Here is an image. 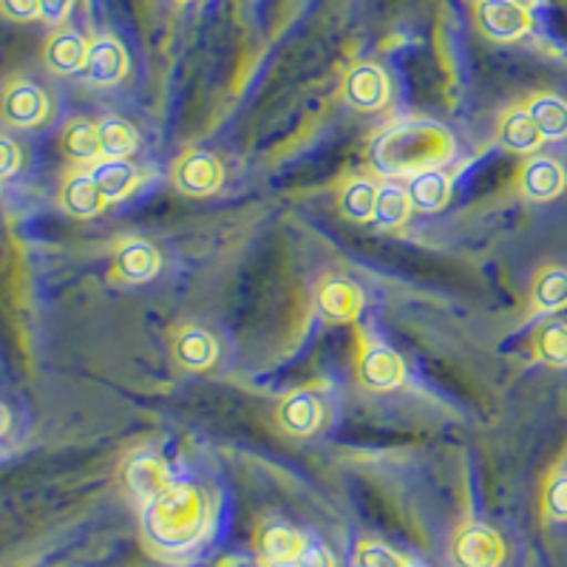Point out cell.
Segmentation results:
<instances>
[{
	"label": "cell",
	"mask_w": 567,
	"mask_h": 567,
	"mask_svg": "<svg viewBox=\"0 0 567 567\" xmlns=\"http://www.w3.org/2000/svg\"><path fill=\"white\" fill-rule=\"evenodd\" d=\"M210 528V505L196 485H171L159 499L148 505L145 534L151 545L165 554L190 550L205 539Z\"/></svg>",
	"instance_id": "cell-1"
},
{
	"label": "cell",
	"mask_w": 567,
	"mask_h": 567,
	"mask_svg": "<svg viewBox=\"0 0 567 567\" xmlns=\"http://www.w3.org/2000/svg\"><path fill=\"white\" fill-rule=\"evenodd\" d=\"M454 154V140L434 123L392 125L374 142V162L386 174H423Z\"/></svg>",
	"instance_id": "cell-2"
},
{
	"label": "cell",
	"mask_w": 567,
	"mask_h": 567,
	"mask_svg": "<svg viewBox=\"0 0 567 567\" xmlns=\"http://www.w3.org/2000/svg\"><path fill=\"white\" fill-rule=\"evenodd\" d=\"M505 559V545L488 525H465L452 542L454 567H499Z\"/></svg>",
	"instance_id": "cell-3"
},
{
	"label": "cell",
	"mask_w": 567,
	"mask_h": 567,
	"mask_svg": "<svg viewBox=\"0 0 567 567\" xmlns=\"http://www.w3.org/2000/svg\"><path fill=\"white\" fill-rule=\"evenodd\" d=\"M477 23L488 38L494 40H519L530 32L534 20L528 9L519 0H480L477 3Z\"/></svg>",
	"instance_id": "cell-4"
},
{
	"label": "cell",
	"mask_w": 567,
	"mask_h": 567,
	"mask_svg": "<svg viewBox=\"0 0 567 567\" xmlns=\"http://www.w3.org/2000/svg\"><path fill=\"white\" fill-rule=\"evenodd\" d=\"M358 374H361L363 386L374 389V392H389V389H398L406 378V363L394 352L392 347H367L361 354V363H358Z\"/></svg>",
	"instance_id": "cell-5"
},
{
	"label": "cell",
	"mask_w": 567,
	"mask_h": 567,
	"mask_svg": "<svg viewBox=\"0 0 567 567\" xmlns=\"http://www.w3.org/2000/svg\"><path fill=\"white\" fill-rule=\"evenodd\" d=\"M363 307L361 287L349 278H327L318 287V312L329 323H349Z\"/></svg>",
	"instance_id": "cell-6"
},
{
	"label": "cell",
	"mask_w": 567,
	"mask_h": 567,
	"mask_svg": "<svg viewBox=\"0 0 567 567\" xmlns=\"http://www.w3.org/2000/svg\"><path fill=\"white\" fill-rule=\"evenodd\" d=\"M3 120L14 128H34L49 114V100L34 83H12L3 94Z\"/></svg>",
	"instance_id": "cell-7"
},
{
	"label": "cell",
	"mask_w": 567,
	"mask_h": 567,
	"mask_svg": "<svg viewBox=\"0 0 567 567\" xmlns=\"http://www.w3.org/2000/svg\"><path fill=\"white\" fill-rule=\"evenodd\" d=\"M221 165L216 156L202 154V151H194V154L182 156L179 165L174 171V182L179 190L190 196H207L213 190H219L221 185Z\"/></svg>",
	"instance_id": "cell-8"
},
{
	"label": "cell",
	"mask_w": 567,
	"mask_h": 567,
	"mask_svg": "<svg viewBox=\"0 0 567 567\" xmlns=\"http://www.w3.org/2000/svg\"><path fill=\"white\" fill-rule=\"evenodd\" d=\"M343 94H347V103L354 105V109L378 111L389 100V80L378 65H354L347 74Z\"/></svg>",
	"instance_id": "cell-9"
},
{
	"label": "cell",
	"mask_w": 567,
	"mask_h": 567,
	"mask_svg": "<svg viewBox=\"0 0 567 567\" xmlns=\"http://www.w3.org/2000/svg\"><path fill=\"white\" fill-rule=\"evenodd\" d=\"M565 168L550 156H534L523 165L519 187L530 202H550L565 190Z\"/></svg>",
	"instance_id": "cell-10"
},
{
	"label": "cell",
	"mask_w": 567,
	"mask_h": 567,
	"mask_svg": "<svg viewBox=\"0 0 567 567\" xmlns=\"http://www.w3.org/2000/svg\"><path fill=\"white\" fill-rule=\"evenodd\" d=\"M125 483H128L131 494L145 508L171 488L168 468H165V463L159 457H151V454H142V457L131 460L128 468H125Z\"/></svg>",
	"instance_id": "cell-11"
},
{
	"label": "cell",
	"mask_w": 567,
	"mask_h": 567,
	"mask_svg": "<svg viewBox=\"0 0 567 567\" xmlns=\"http://www.w3.org/2000/svg\"><path fill=\"white\" fill-rule=\"evenodd\" d=\"M85 78L97 85L120 83L128 71L125 49L114 38H97L89 43V58H85Z\"/></svg>",
	"instance_id": "cell-12"
},
{
	"label": "cell",
	"mask_w": 567,
	"mask_h": 567,
	"mask_svg": "<svg viewBox=\"0 0 567 567\" xmlns=\"http://www.w3.org/2000/svg\"><path fill=\"white\" fill-rule=\"evenodd\" d=\"M91 179L100 187V194L105 196V202H116L128 196L136 187V171L128 159H111L103 156L91 165Z\"/></svg>",
	"instance_id": "cell-13"
},
{
	"label": "cell",
	"mask_w": 567,
	"mask_h": 567,
	"mask_svg": "<svg viewBox=\"0 0 567 567\" xmlns=\"http://www.w3.org/2000/svg\"><path fill=\"white\" fill-rule=\"evenodd\" d=\"M258 554L265 561H292L303 554L307 542L296 528L284 523H270L258 530Z\"/></svg>",
	"instance_id": "cell-14"
},
{
	"label": "cell",
	"mask_w": 567,
	"mask_h": 567,
	"mask_svg": "<svg viewBox=\"0 0 567 567\" xmlns=\"http://www.w3.org/2000/svg\"><path fill=\"white\" fill-rule=\"evenodd\" d=\"M406 194L412 207H417V210L423 213H434L449 202V196H452V176L440 168L414 174L412 182H409Z\"/></svg>",
	"instance_id": "cell-15"
},
{
	"label": "cell",
	"mask_w": 567,
	"mask_h": 567,
	"mask_svg": "<svg viewBox=\"0 0 567 567\" xmlns=\"http://www.w3.org/2000/svg\"><path fill=\"white\" fill-rule=\"evenodd\" d=\"M89 43L78 32H58L45 43V65L58 74H74L85 69Z\"/></svg>",
	"instance_id": "cell-16"
},
{
	"label": "cell",
	"mask_w": 567,
	"mask_h": 567,
	"mask_svg": "<svg viewBox=\"0 0 567 567\" xmlns=\"http://www.w3.org/2000/svg\"><path fill=\"white\" fill-rule=\"evenodd\" d=\"M60 202H63V207L71 213V216H80V219H85V216H97V213L103 210L105 196L100 194V187L94 185L91 174L78 171V174H71L69 179L63 182V194H60Z\"/></svg>",
	"instance_id": "cell-17"
},
{
	"label": "cell",
	"mask_w": 567,
	"mask_h": 567,
	"mask_svg": "<svg viewBox=\"0 0 567 567\" xmlns=\"http://www.w3.org/2000/svg\"><path fill=\"white\" fill-rule=\"evenodd\" d=\"M278 420L290 434H312L321 423V403L310 392H292L284 398Z\"/></svg>",
	"instance_id": "cell-18"
},
{
	"label": "cell",
	"mask_w": 567,
	"mask_h": 567,
	"mask_svg": "<svg viewBox=\"0 0 567 567\" xmlns=\"http://www.w3.org/2000/svg\"><path fill=\"white\" fill-rule=\"evenodd\" d=\"M525 111L539 128L542 140H565L567 136V100L554 97V94H536Z\"/></svg>",
	"instance_id": "cell-19"
},
{
	"label": "cell",
	"mask_w": 567,
	"mask_h": 567,
	"mask_svg": "<svg viewBox=\"0 0 567 567\" xmlns=\"http://www.w3.org/2000/svg\"><path fill=\"white\" fill-rule=\"evenodd\" d=\"M116 272L125 281H151L159 272V252L148 241H128L116 252Z\"/></svg>",
	"instance_id": "cell-20"
},
{
	"label": "cell",
	"mask_w": 567,
	"mask_h": 567,
	"mask_svg": "<svg viewBox=\"0 0 567 567\" xmlns=\"http://www.w3.org/2000/svg\"><path fill=\"white\" fill-rule=\"evenodd\" d=\"M174 352L179 358L182 367L187 369H207L216 361V341L210 338V332L199 327H187L176 336Z\"/></svg>",
	"instance_id": "cell-21"
},
{
	"label": "cell",
	"mask_w": 567,
	"mask_h": 567,
	"mask_svg": "<svg viewBox=\"0 0 567 567\" xmlns=\"http://www.w3.org/2000/svg\"><path fill=\"white\" fill-rule=\"evenodd\" d=\"M499 142L514 154H534L542 145V134L528 116V111H511L499 123Z\"/></svg>",
	"instance_id": "cell-22"
},
{
	"label": "cell",
	"mask_w": 567,
	"mask_h": 567,
	"mask_svg": "<svg viewBox=\"0 0 567 567\" xmlns=\"http://www.w3.org/2000/svg\"><path fill=\"white\" fill-rule=\"evenodd\" d=\"M60 145H63L65 156L74 162H97V156L103 154L100 151L97 125L89 123V120H74V123L65 125Z\"/></svg>",
	"instance_id": "cell-23"
},
{
	"label": "cell",
	"mask_w": 567,
	"mask_h": 567,
	"mask_svg": "<svg viewBox=\"0 0 567 567\" xmlns=\"http://www.w3.org/2000/svg\"><path fill=\"white\" fill-rule=\"evenodd\" d=\"M534 307L542 312H559L567 307V270L548 267L534 281Z\"/></svg>",
	"instance_id": "cell-24"
},
{
	"label": "cell",
	"mask_w": 567,
	"mask_h": 567,
	"mask_svg": "<svg viewBox=\"0 0 567 567\" xmlns=\"http://www.w3.org/2000/svg\"><path fill=\"white\" fill-rule=\"evenodd\" d=\"M100 151L111 159H125L136 148V131L134 125L120 120V116H105L97 123Z\"/></svg>",
	"instance_id": "cell-25"
},
{
	"label": "cell",
	"mask_w": 567,
	"mask_h": 567,
	"mask_svg": "<svg viewBox=\"0 0 567 567\" xmlns=\"http://www.w3.org/2000/svg\"><path fill=\"white\" fill-rule=\"evenodd\" d=\"M409 194L400 185H383L378 187V196H374V210L372 219L381 227H400L409 216Z\"/></svg>",
	"instance_id": "cell-26"
},
{
	"label": "cell",
	"mask_w": 567,
	"mask_h": 567,
	"mask_svg": "<svg viewBox=\"0 0 567 567\" xmlns=\"http://www.w3.org/2000/svg\"><path fill=\"white\" fill-rule=\"evenodd\" d=\"M536 354L548 367L565 369L567 367V323L561 321H548L542 323V329L536 332Z\"/></svg>",
	"instance_id": "cell-27"
},
{
	"label": "cell",
	"mask_w": 567,
	"mask_h": 567,
	"mask_svg": "<svg viewBox=\"0 0 567 567\" xmlns=\"http://www.w3.org/2000/svg\"><path fill=\"white\" fill-rule=\"evenodd\" d=\"M374 196H378V187L367 179H352L341 190V213L352 221H367L372 219L374 210Z\"/></svg>",
	"instance_id": "cell-28"
},
{
	"label": "cell",
	"mask_w": 567,
	"mask_h": 567,
	"mask_svg": "<svg viewBox=\"0 0 567 567\" xmlns=\"http://www.w3.org/2000/svg\"><path fill=\"white\" fill-rule=\"evenodd\" d=\"M354 565L358 567H406V559L394 554L392 548L381 545V542H363L358 554H354Z\"/></svg>",
	"instance_id": "cell-29"
},
{
	"label": "cell",
	"mask_w": 567,
	"mask_h": 567,
	"mask_svg": "<svg viewBox=\"0 0 567 567\" xmlns=\"http://www.w3.org/2000/svg\"><path fill=\"white\" fill-rule=\"evenodd\" d=\"M545 511L554 519H567V474H559L545 488Z\"/></svg>",
	"instance_id": "cell-30"
},
{
	"label": "cell",
	"mask_w": 567,
	"mask_h": 567,
	"mask_svg": "<svg viewBox=\"0 0 567 567\" xmlns=\"http://www.w3.org/2000/svg\"><path fill=\"white\" fill-rule=\"evenodd\" d=\"M20 162H23V156H20L18 142L0 134V179L18 174Z\"/></svg>",
	"instance_id": "cell-31"
},
{
	"label": "cell",
	"mask_w": 567,
	"mask_h": 567,
	"mask_svg": "<svg viewBox=\"0 0 567 567\" xmlns=\"http://www.w3.org/2000/svg\"><path fill=\"white\" fill-rule=\"evenodd\" d=\"M0 12L12 20L40 18V0H0Z\"/></svg>",
	"instance_id": "cell-32"
},
{
	"label": "cell",
	"mask_w": 567,
	"mask_h": 567,
	"mask_svg": "<svg viewBox=\"0 0 567 567\" xmlns=\"http://www.w3.org/2000/svg\"><path fill=\"white\" fill-rule=\"evenodd\" d=\"M71 7H74V0H40V18L49 23H63Z\"/></svg>",
	"instance_id": "cell-33"
},
{
	"label": "cell",
	"mask_w": 567,
	"mask_h": 567,
	"mask_svg": "<svg viewBox=\"0 0 567 567\" xmlns=\"http://www.w3.org/2000/svg\"><path fill=\"white\" fill-rule=\"evenodd\" d=\"M298 565L301 567H336V559L329 556L327 548L321 545H307L303 554L298 556Z\"/></svg>",
	"instance_id": "cell-34"
},
{
	"label": "cell",
	"mask_w": 567,
	"mask_h": 567,
	"mask_svg": "<svg viewBox=\"0 0 567 567\" xmlns=\"http://www.w3.org/2000/svg\"><path fill=\"white\" fill-rule=\"evenodd\" d=\"M7 429H9V412H7V406L0 403V437L7 434Z\"/></svg>",
	"instance_id": "cell-35"
},
{
	"label": "cell",
	"mask_w": 567,
	"mask_h": 567,
	"mask_svg": "<svg viewBox=\"0 0 567 567\" xmlns=\"http://www.w3.org/2000/svg\"><path fill=\"white\" fill-rule=\"evenodd\" d=\"M265 567H301V565H298V559H292V561H265Z\"/></svg>",
	"instance_id": "cell-36"
},
{
	"label": "cell",
	"mask_w": 567,
	"mask_h": 567,
	"mask_svg": "<svg viewBox=\"0 0 567 567\" xmlns=\"http://www.w3.org/2000/svg\"><path fill=\"white\" fill-rule=\"evenodd\" d=\"M406 567H429V565H423V561H406Z\"/></svg>",
	"instance_id": "cell-37"
}]
</instances>
